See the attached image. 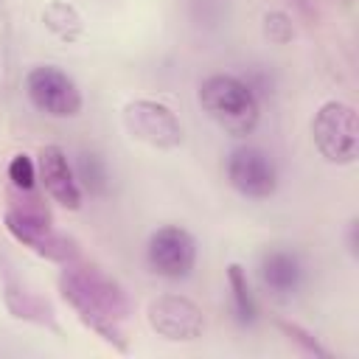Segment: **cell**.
Instances as JSON below:
<instances>
[{
  "label": "cell",
  "instance_id": "obj_13",
  "mask_svg": "<svg viewBox=\"0 0 359 359\" xmlns=\"http://www.w3.org/2000/svg\"><path fill=\"white\" fill-rule=\"evenodd\" d=\"M227 283H230V292H233V311H236L238 325H252L258 320V303H255L247 269L236 261L227 264Z\"/></svg>",
  "mask_w": 359,
  "mask_h": 359
},
{
  "label": "cell",
  "instance_id": "obj_1",
  "mask_svg": "<svg viewBox=\"0 0 359 359\" xmlns=\"http://www.w3.org/2000/svg\"><path fill=\"white\" fill-rule=\"evenodd\" d=\"M56 283H59V294L67 300V306L79 314V320L90 331H95L115 351H121V353L129 351L123 325H126L132 309H129V297H126L123 286L115 278H109L101 266L79 264V258H76V261L65 264Z\"/></svg>",
  "mask_w": 359,
  "mask_h": 359
},
{
  "label": "cell",
  "instance_id": "obj_11",
  "mask_svg": "<svg viewBox=\"0 0 359 359\" xmlns=\"http://www.w3.org/2000/svg\"><path fill=\"white\" fill-rule=\"evenodd\" d=\"M258 278H261V286L266 289L269 297L289 300L300 292L306 269H303V261H300L297 252H292V250H266L261 255V264H258Z\"/></svg>",
  "mask_w": 359,
  "mask_h": 359
},
{
  "label": "cell",
  "instance_id": "obj_2",
  "mask_svg": "<svg viewBox=\"0 0 359 359\" xmlns=\"http://www.w3.org/2000/svg\"><path fill=\"white\" fill-rule=\"evenodd\" d=\"M3 224L14 241L25 244L31 252L48 261L70 264L79 258V241L53 227V216L48 205L34 191L14 188V196L8 199V208L3 213Z\"/></svg>",
  "mask_w": 359,
  "mask_h": 359
},
{
  "label": "cell",
  "instance_id": "obj_17",
  "mask_svg": "<svg viewBox=\"0 0 359 359\" xmlns=\"http://www.w3.org/2000/svg\"><path fill=\"white\" fill-rule=\"evenodd\" d=\"M8 180L17 191H34L36 188V163L28 154H14L8 160Z\"/></svg>",
  "mask_w": 359,
  "mask_h": 359
},
{
  "label": "cell",
  "instance_id": "obj_4",
  "mask_svg": "<svg viewBox=\"0 0 359 359\" xmlns=\"http://www.w3.org/2000/svg\"><path fill=\"white\" fill-rule=\"evenodd\" d=\"M311 140L323 160L351 165L359 157V121L356 109L345 101H325L311 118Z\"/></svg>",
  "mask_w": 359,
  "mask_h": 359
},
{
  "label": "cell",
  "instance_id": "obj_16",
  "mask_svg": "<svg viewBox=\"0 0 359 359\" xmlns=\"http://www.w3.org/2000/svg\"><path fill=\"white\" fill-rule=\"evenodd\" d=\"M278 328H280V334L292 342V345H297L306 356H317V359H331V351L328 348H323L320 345V339L311 334V331H306L303 325H297V323H289V320H278Z\"/></svg>",
  "mask_w": 359,
  "mask_h": 359
},
{
  "label": "cell",
  "instance_id": "obj_9",
  "mask_svg": "<svg viewBox=\"0 0 359 359\" xmlns=\"http://www.w3.org/2000/svg\"><path fill=\"white\" fill-rule=\"evenodd\" d=\"M151 331L171 342H194L205 331L202 309L182 294H157L146 309Z\"/></svg>",
  "mask_w": 359,
  "mask_h": 359
},
{
  "label": "cell",
  "instance_id": "obj_8",
  "mask_svg": "<svg viewBox=\"0 0 359 359\" xmlns=\"http://www.w3.org/2000/svg\"><path fill=\"white\" fill-rule=\"evenodd\" d=\"M227 182L247 199H269L278 191V168L261 146H236L224 163Z\"/></svg>",
  "mask_w": 359,
  "mask_h": 359
},
{
  "label": "cell",
  "instance_id": "obj_12",
  "mask_svg": "<svg viewBox=\"0 0 359 359\" xmlns=\"http://www.w3.org/2000/svg\"><path fill=\"white\" fill-rule=\"evenodd\" d=\"M3 300H6V309L11 311V317L25 320V323H34V325L56 328L53 309H50V303H48V300H42L39 294H34V292H28V289L8 286V289L3 292Z\"/></svg>",
  "mask_w": 359,
  "mask_h": 359
},
{
  "label": "cell",
  "instance_id": "obj_5",
  "mask_svg": "<svg viewBox=\"0 0 359 359\" xmlns=\"http://www.w3.org/2000/svg\"><path fill=\"white\" fill-rule=\"evenodd\" d=\"M28 101L50 118H76L84 107L79 84L56 65H36L25 76Z\"/></svg>",
  "mask_w": 359,
  "mask_h": 359
},
{
  "label": "cell",
  "instance_id": "obj_10",
  "mask_svg": "<svg viewBox=\"0 0 359 359\" xmlns=\"http://www.w3.org/2000/svg\"><path fill=\"white\" fill-rule=\"evenodd\" d=\"M36 180L42 182L45 194L59 202L67 210H79L81 208V185L76 180L73 163L67 157V151L56 143L42 146L36 154Z\"/></svg>",
  "mask_w": 359,
  "mask_h": 359
},
{
  "label": "cell",
  "instance_id": "obj_14",
  "mask_svg": "<svg viewBox=\"0 0 359 359\" xmlns=\"http://www.w3.org/2000/svg\"><path fill=\"white\" fill-rule=\"evenodd\" d=\"M42 22H45V28H48L53 36H59V39H65V42H76V39L81 36V31H84L81 14H79L70 3H62V0H53V3L45 6Z\"/></svg>",
  "mask_w": 359,
  "mask_h": 359
},
{
  "label": "cell",
  "instance_id": "obj_15",
  "mask_svg": "<svg viewBox=\"0 0 359 359\" xmlns=\"http://www.w3.org/2000/svg\"><path fill=\"white\" fill-rule=\"evenodd\" d=\"M76 180H81V185L90 191V194H104L107 191V168H104V163H101V157L98 154H93V151H84V154H79V160H76Z\"/></svg>",
  "mask_w": 359,
  "mask_h": 359
},
{
  "label": "cell",
  "instance_id": "obj_6",
  "mask_svg": "<svg viewBox=\"0 0 359 359\" xmlns=\"http://www.w3.org/2000/svg\"><path fill=\"white\" fill-rule=\"evenodd\" d=\"M146 264L165 280H185L196 266V238L180 224H163L146 241Z\"/></svg>",
  "mask_w": 359,
  "mask_h": 359
},
{
  "label": "cell",
  "instance_id": "obj_3",
  "mask_svg": "<svg viewBox=\"0 0 359 359\" xmlns=\"http://www.w3.org/2000/svg\"><path fill=\"white\" fill-rule=\"evenodd\" d=\"M199 104L208 118L233 137H244L258 126L261 107L247 81L230 73H213L199 84Z\"/></svg>",
  "mask_w": 359,
  "mask_h": 359
},
{
  "label": "cell",
  "instance_id": "obj_7",
  "mask_svg": "<svg viewBox=\"0 0 359 359\" xmlns=\"http://www.w3.org/2000/svg\"><path fill=\"white\" fill-rule=\"evenodd\" d=\"M123 126L135 140L151 149L168 151L182 143V123L174 115V109L151 98L129 101L123 107Z\"/></svg>",
  "mask_w": 359,
  "mask_h": 359
},
{
  "label": "cell",
  "instance_id": "obj_18",
  "mask_svg": "<svg viewBox=\"0 0 359 359\" xmlns=\"http://www.w3.org/2000/svg\"><path fill=\"white\" fill-rule=\"evenodd\" d=\"M264 31H266V36L272 39V42H278V45H283V42H289V36H292V22H289V17L283 14V11H269L266 17H264Z\"/></svg>",
  "mask_w": 359,
  "mask_h": 359
}]
</instances>
